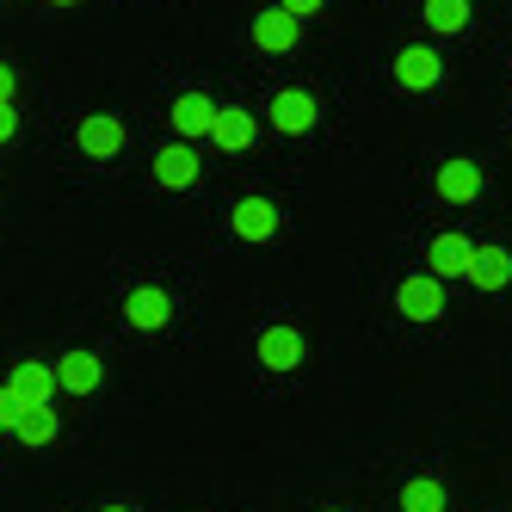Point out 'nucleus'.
Masks as SVG:
<instances>
[{
    "mask_svg": "<svg viewBox=\"0 0 512 512\" xmlns=\"http://www.w3.org/2000/svg\"><path fill=\"white\" fill-rule=\"evenodd\" d=\"M278 7H284L290 19H315V13L327 7V0H278Z\"/></svg>",
    "mask_w": 512,
    "mask_h": 512,
    "instance_id": "412c9836",
    "label": "nucleus"
},
{
    "mask_svg": "<svg viewBox=\"0 0 512 512\" xmlns=\"http://www.w3.org/2000/svg\"><path fill=\"white\" fill-rule=\"evenodd\" d=\"M253 136H260V118H253V112H241V105H223V112H216L210 142H216L223 155H247V149H253Z\"/></svg>",
    "mask_w": 512,
    "mask_h": 512,
    "instance_id": "f8f14e48",
    "label": "nucleus"
},
{
    "mask_svg": "<svg viewBox=\"0 0 512 512\" xmlns=\"http://www.w3.org/2000/svg\"><path fill=\"white\" fill-rule=\"evenodd\" d=\"M50 7H81V0H50Z\"/></svg>",
    "mask_w": 512,
    "mask_h": 512,
    "instance_id": "b1692460",
    "label": "nucleus"
},
{
    "mask_svg": "<svg viewBox=\"0 0 512 512\" xmlns=\"http://www.w3.org/2000/svg\"><path fill=\"white\" fill-rule=\"evenodd\" d=\"M469 260H475V241H469V235H457V229L432 235V247H426V272H432L438 284L469 278Z\"/></svg>",
    "mask_w": 512,
    "mask_h": 512,
    "instance_id": "f03ea898",
    "label": "nucleus"
},
{
    "mask_svg": "<svg viewBox=\"0 0 512 512\" xmlns=\"http://www.w3.org/2000/svg\"><path fill=\"white\" fill-rule=\"evenodd\" d=\"M395 81L408 87V93H432L438 81H445V62H438L432 44H408V50L395 56Z\"/></svg>",
    "mask_w": 512,
    "mask_h": 512,
    "instance_id": "0eeeda50",
    "label": "nucleus"
},
{
    "mask_svg": "<svg viewBox=\"0 0 512 512\" xmlns=\"http://www.w3.org/2000/svg\"><path fill=\"white\" fill-rule=\"evenodd\" d=\"M19 414H25V408L7 395V383H0V432H13V426H19Z\"/></svg>",
    "mask_w": 512,
    "mask_h": 512,
    "instance_id": "aec40b11",
    "label": "nucleus"
},
{
    "mask_svg": "<svg viewBox=\"0 0 512 512\" xmlns=\"http://www.w3.org/2000/svg\"><path fill=\"white\" fill-rule=\"evenodd\" d=\"M13 93H19V68L0 62V105H13Z\"/></svg>",
    "mask_w": 512,
    "mask_h": 512,
    "instance_id": "4be33fe9",
    "label": "nucleus"
},
{
    "mask_svg": "<svg viewBox=\"0 0 512 512\" xmlns=\"http://www.w3.org/2000/svg\"><path fill=\"white\" fill-rule=\"evenodd\" d=\"M229 229H235L241 241H272V235H278V204H272V198H241V204L229 210Z\"/></svg>",
    "mask_w": 512,
    "mask_h": 512,
    "instance_id": "ddd939ff",
    "label": "nucleus"
},
{
    "mask_svg": "<svg viewBox=\"0 0 512 512\" xmlns=\"http://www.w3.org/2000/svg\"><path fill=\"white\" fill-rule=\"evenodd\" d=\"M105 512H130V506H105Z\"/></svg>",
    "mask_w": 512,
    "mask_h": 512,
    "instance_id": "393cba45",
    "label": "nucleus"
},
{
    "mask_svg": "<svg viewBox=\"0 0 512 512\" xmlns=\"http://www.w3.org/2000/svg\"><path fill=\"white\" fill-rule=\"evenodd\" d=\"M19 136V105H0V142Z\"/></svg>",
    "mask_w": 512,
    "mask_h": 512,
    "instance_id": "5701e85b",
    "label": "nucleus"
},
{
    "mask_svg": "<svg viewBox=\"0 0 512 512\" xmlns=\"http://www.w3.org/2000/svg\"><path fill=\"white\" fill-rule=\"evenodd\" d=\"M420 19H426L432 38H463V25H469V0H426Z\"/></svg>",
    "mask_w": 512,
    "mask_h": 512,
    "instance_id": "f3484780",
    "label": "nucleus"
},
{
    "mask_svg": "<svg viewBox=\"0 0 512 512\" xmlns=\"http://www.w3.org/2000/svg\"><path fill=\"white\" fill-rule=\"evenodd\" d=\"M303 44V19H290L284 7H266L260 19H253V50H266V56H290Z\"/></svg>",
    "mask_w": 512,
    "mask_h": 512,
    "instance_id": "39448f33",
    "label": "nucleus"
},
{
    "mask_svg": "<svg viewBox=\"0 0 512 512\" xmlns=\"http://www.w3.org/2000/svg\"><path fill=\"white\" fill-rule=\"evenodd\" d=\"M395 315H408V321H438V315H445V284H438L432 272L401 278V284H395Z\"/></svg>",
    "mask_w": 512,
    "mask_h": 512,
    "instance_id": "f257e3e1",
    "label": "nucleus"
},
{
    "mask_svg": "<svg viewBox=\"0 0 512 512\" xmlns=\"http://www.w3.org/2000/svg\"><path fill=\"white\" fill-rule=\"evenodd\" d=\"M469 284H475V290H506V284H512V247H475Z\"/></svg>",
    "mask_w": 512,
    "mask_h": 512,
    "instance_id": "dca6fc26",
    "label": "nucleus"
},
{
    "mask_svg": "<svg viewBox=\"0 0 512 512\" xmlns=\"http://www.w3.org/2000/svg\"><path fill=\"white\" fill-rule=\"evenodd\" d=\"M401 512H445V488H438L432 475H414V482L401 488Z\"/></svg>",
    "mask_w": 512,
    "mask_h": 512,
    "instance_id": "6ab92c4d",
    "label": "nucleus"
},
{
    "mask_svg": "<svg viewBox=\"0 0 512 512\" xmlns=\"http://www.w3.org/2000/svg\"><path fill=\"white\" fill-rule=\"evenodd\" d=\"M266 118H272V130H284V136H303V130H315V93H303V87H284V93H272V105H266Z\"/></svg>",
    "mask_w": 512,
    "mask_h": 512,
    "instance_id": "6e6552de",
    "label": "nucleus"
},
{
    "mask_svg": "<svg viewBox=\"0 0 512 512\" xmlns=\"http://www.w3.org/2000/svg\"><path fill=\"white\" fill-rule=\"evenodd\" d=\"M81 155L87 161H118V149H124V118H112V112H93V118H81Z\"/></svg>",
    "mask_w": 512,
    "mask_h": 512,
    "instance_id": "9d476101",
    "label": "nucleus"
},
{
    "mask_svg": "<svg viewBox=\"0 0 512 512\" xmlns=\"http://www.w3.org/2000/svg\"><path fill=\"white\" fill-rule=\"evenodd\" d=\"M13 432H19V445L38 451V445H50V438L62 432V420H56L50 408H31V414H19V426H13Z\"/></svg>",
    "mask_w": 512,
    "mask_h": 512,
    "instance_id": "a211bd4d",
    "label": "nucleus"
},
{
    "mask_svg": "<svg viewBox=\"0 0 512 512\" xmlns=\"http://www.w3.org/2000/svg\"><path fill=\"white\" fill-rule=\"evenodd\" d=\"M432 186H438L445 204H475V198H482V167H475V161H445Z\"/></svg>",
    "mask_w": 512,
    "mask_h": 512,
    "instance_id": "2eb2a0df",
    "label": "nucleus"
},
{
    "mask_svg": "<svg viewBox=\"0 0 512 512\" xmlns=\"http://www.w3.org/2000/svg\"><path fill=\"white\" fill-rule=\"evenodd\" d=\"M99 383H105V364H99V352L75 346V352H62V358H56V389H62V395H93Z\"/></svg>",
    "mask_w": 512,
    "mask_h": 512,
    "instance_id": "1a4fd4ad",
    "label": "nucleus"
},
{
    "mask_svg": "<svg viewBox=\"0 0 512 512\" xmlns=\"http://www.w3.org/2000/svg\"><path fill=\"white\" fill-rule=\"evenodd\" d=\"M198 155L186 149V142H167V149L155 155V186H167V192H186V186H198Z\"/></svg>",
    "mask_w": 512,
    "mask_h": 512,
    "instance_id": "4468645a",
    "label": "nucleus"
},
{
    "mask_svg": "<svg viewBox=\"0 0 512 512\" xmlns=\"http://www.w3.org/2000/svg\"><path fill=\"white\" fill-rule=\"evenodd\" d=\"M253 358H260L266 364V371H297V364H303V334H297V327H266V334L260 340H253Z\"/></svg>",
    "mask_w": 512,
    "mask_h": 512,
    "instance_id": "9b49d317",
    "label": "nucleus"
},
{
    "mask_svg": "<svg viewBox=\"0 0 512 512\" xmlns=\"http://www.w3.org/2000/svg\"><path fill=\"white\" fill-rule=\"evenodd\" d=\"M334 512H340V506H334Z\"/></svg>",
    "mask_w": 512,
    "mask_h": 512,
    "instance_id": "a878e982",
    "label": "nucleus"
},
{
    "mask_svg": "<svg viewBox=\"0 0 512 512\" xmlns=\"http://www.w3.org/2000/svg\"><path fill=\"white\" fill-rule=\"evenodd\" d=\"M124 321L136 327V334H161V327L173 321V297L161 284H136L130 297H124Z\"/></svg>",
    "mask_w": 512,
    "mask_h": 512,
    "instance_id": "7ed1b4c3",
    "label": "nucleus"
},
{
    "mask_svg": "<svg viewBox=\"0 0 512 512\" xmlns=\"http://www.w3.org/2000/svg\"><path fill=\"white\" fill-rule=\"evenodd\" d=\"M216 112H223L216 99H204V93H179V99L167 105V124H173L179 142H192V136H210V130H216Z\"/></svg>",
    "mask_w": 512,
    "mask_h": 512,
    "instance_id": "423d86ee",
    "label": "nucleus"
},
{
    "mask_svg": "<svg viewBox=\"0 0 512 512\" xmlns=\"http://www.w3.org/2000/svg\"><path fill=\"white\" fill-rule=\"evenodd\" d=\"M7 395L19 401V408H50L56 401V364H13V377H7Z\"/></svg>",
    "mask_w": 512,
    "mask_h": 512,
    "instance_id": "20e7f679",
    "label": "nucleus"
}]
</instances>
